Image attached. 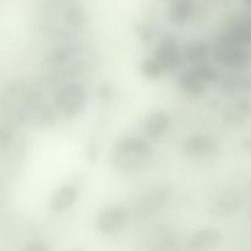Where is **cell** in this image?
Returning a JSON list of instances; mask_svg holds the SVG:
<instances>
[{"instance_id":"obj_15","label":"cell","mask_w":251,"mask_h":251,"mask_svg":"<svg viewBox=\"0 0 251 251\" xmlns=\"http://www.w3.org/2000/svg\"><path fill=\"white\" fill-rule=\"evenodd\" d=\"M171 118L163 110H156L145 117L142 122V131L150 140H159L168 131Z\"/></svg>"},{"instance_id":"obj_18","label":"cell","mask_w":251,"mask_h":251,"mask_svg":"<svg viewBox=\"0 0 251 251\" xmlns=\"http://www.w3.org/2000/svg\"><path fill=\"white\" fill-rule=\"evenodd\" d=\"M210 55H212V48L205 42H191L183 49L184 60L190 63L191 65L207 63Z\"/></svg>"},{"instance_id":"obj_11","label":"cell","mask_w":251,"mask_h":251,"mask_svg":"<svg viewBox=\"0 0 251 251\" xmlns=\"http://www.w3.org/2000/svg\"><path fill=\"white\" fill-rule=\"evenodd\" d=\"M153 58L163 66L164 71H174L184 60L183 50L179 48L176 39L171 36H164L158 42Z\"/></svg>"},{"instance_id":"obj_5","label":"cell","mask_w":251,"mask_h":251,"mask_svg":"<svg viewBox=\"0 0 251 251\" xmlns=\"http://www.w3.org/2000/svg\"><path fill=\"white\" fill-rule=\"evenodd\" d=\"M220 81V74L211 64L193 65L179 75L178 83L186 96L199 97L207 91L208 86Z\"/></svg>"},{"instance_id":"obj_23","label":"cell","mask_w":251,"mask_h":251,"mask_svg":"<svg viewBox=\"0 0 251 251\" xmlns=\"http://www.w3.org/2000/svg\"><path fill=\"white\" fill-rule=\"evenodd\" d=\"M245 194H251V181L250 183H248V185L245 186Z\"/></svg>"},{"instance_id":"obj_4","label":"cell","mask_w":251,"mask_h":251,"mask_svg":"<svg viewBox=\"0 0 251 251\" xmlns=\"http://www.w3.org/2000/svg\"><path fill=\"white\" fill-rule=\"evenodd\" d=\"M53 103L56 110L64 117H78L87 107V92L81 83L74 81L64 82L55 88Z\"/></svg>"},{"instance_id":"obj_10","label":"cell","mask_w":251,"mask_h":251,"mask_svg":"<svg viewBox=\"0 0 251 251\" xmlns=\"http://www.w3.org/2000/svg\"><path fill=\"white\" fill-rule=\"evenodd\" d=\"M129 220V211L120 205L108 206L100 211L96 217V228L102 234L117 233L126 225Z\"/></svg>"},{"instance_id":"obj_22","label":"cell","mask_w":251,"mask_h":251,"mask_svg":"<svg viewBox=\"0 0 251 251\" xmlns=\"http://www.w3.org/2000/svg\"><path fill=\"white\" fill-rule=\"evenodd\" d=\"M100 96L102 98H109L113 96V88L109 85H103L100 87Z\"/></svg>"},{"instance_id":"obj_6","label":"cell","mask_w":251,"mask_h":251,"mask_svg":"<svg viewBox=\"0 0 251 251\" xmlns=\"http://www.w3.org/2000/svg\"><path fill=\"white\" fill-rule=\"evenodd\" d=\"M212 58L217 65L230 70H243L251 64V50L220 37L212 48Z\"/></svg>"},{"instance_id":"obj_20","label":"cell","mask_w":251,"mask_h":251,"mask_svg":"<svg viewBox=\"0 0 251 251\" xmlns=\"http://www.w3.org/2000/svg\"><path fill=\"white\" fill-rule=\"evenodd\" d=\"M140 73H141V75L144 77L149 78V80H157L166 71H164L163 66L156 59L149 58L141 61V64H140Z\"/></svg>"},{"instance_id":"obj_21","label":"cell","mask_w":251,"mask_h":251,"mask_svg":"<svg viewBox=\"0 0 251 251\" xmlns=\"http://www.w3.org/2000/svg\"><path fill=\"white\" fill-rule=\"evenodd\" d=\"M21 251H50V250H49V248L47 247V244H44L43 242L34 240V242H31L28 243V244L25 245Z\"/></svg>"},{"instance_id":"obj_1","label":"cell","mask_w":251,"mask_h":251,"mask_svg":"<svg viewBox=\"0 0 251 251\" xmlns=\"http://www.w3.org/2000/svg\"><path fill=\"white\" fill-rule=\"evenodd\" d=\"M1 105L10 119L21 124L48 126L55 117L41 88L25 82L10 83L2 93Z\"/></svg>"},{"instance_id":"obj_12","label":"cell","mask_w":251,"mask_h":251,"mask_svg":"<svg viewBox=\"0 0 251 251\" xmlns=\"http://www.w3.org/2000/svg\"><path fill=\"white\" fill-rule=\"evenodd\" d=\"M183 152L190 158H207L217 153L218 142L210 135L194 134L183 141Z\"/></svg>"},{"instance_id":"obj_14","label":"cell","mask_w":251,"mask_h":251,"mask_svg":"<svg viewBox=\"0 0 251 251\" xmlns=\"http://www.w3.org/2000/svg\"><path fill=\"white\" fill-rule=\"evenodd\" d=\"M251 114V102L248 98H237L223 108L222 122L228 126H239Z\"/></svg>"},{"instance_id":"obj_9","label":"cell","mask_w":251,"mask_h":251,"mask_svg":"<svg viewBox=\"0 0 251 251\" xmlns=\"http://www.w3.org/2000/svg\"><path fill=\"white\" fill-rule=\"evenodd\" d=\"M144 251H188L180 238L171 228L159 226L147 235Z\"/></svg>"},{"instance_id":"obj_2","label":"cell","mask_w":251,"mask_h":251,"mask_svg":"<svg viewBox=\"0 0 251 251\" xmlns=\"http://www.w3.org/2000/svg\"><path fill=\"white\" fill-rule=\"evenodd\" d=\"M91 66L92 58L86 47L71 43L56 47L43 61L44 70L51 78L64 81L81 77L88 73Z\"/></svg>"},{"instance_id":"obj_16","label":"cell","mask_w":251,"mask_h":251,"mask_svg":"<svg viewBox=\"0 0 251 251\" xmlns=\"http://www.w3.org/2000/svg\"><path fill=\"white\" fill-rule=\"evenodd\" d=\"M78 198L77 189L73 184H64L55 190L49 201V208L54 213H63L70 210Z\"/></svg>"},{"instance_id":"obj_13","label":"cell","mask_w":251,"mask_h":251,"mask_svg":"<svg viewBox=\"0 0 251 251\" xmlns=\"http://www.w3.org/2000/svg\"><path fill=\"white\" fill-rule=\"evenodd\" d=\"M223 240L222 232L216 228H201L189 238L188 251H215Z\"/></svg>"},{"instance_id":"obj_17","label":"cell","mask_w":251,"mask_h":251,"mask_svg":"<svg viewBox=\"0 0 251 251\" xmlns=\"http://www.w3.org/2000/svg\"><path fill=\"white\" fill-rule=\"evenodd\" d=\"M221 91L228 96H242L251 92V75L234 74L223 78L221 82Z\"/></svg>"},{"instance_id":"obj_25","label":"cell","mask_w":251,"mask_h":251,"mask_svg":"<svg viewBox=\"0 0 251 251\" xmlns=\"http://www.w3.org/2000/svg\"><path fill=\"white\" fill-rule=\"evenodd\" d=\"M71 251H82V249H80V248H77V249H74V250H71Z\"/></svg>"},{"instance_id":"obj_19","label":"cell","mask_w":251,"mask_h":251,"mask_svg":"<svg viewBox=\"0 0 251 251\" xmlns=\"http://www.w3.org/2000/svg\"><path fill=\"white\" fill-rule=\"evenodd\" d=\"M221 38L237 46L245 47L251 44V17L238 22L230 32L223 34Z\"/></svg>"},{"instance_id":"obj_24","label":"cell","mask_w":251,"mask_h":251,"mask_svg":"<svg viewBox=\"0 0 251 251\" xmlns=\"http://www.w3.org/2000/svg\"><path fill=\"white\" fill-rule=\"evenodd\" d=\"M248 215H249V218H250V221H251V202H250V205H249V208H248Z\"/></svg>"},{"instance_id":"obj_3","label":"cell","mask_w":251,"mask_h":251,"mask_svg":"<svg viewBox=\"0 0 251 251\" xmlns=\"http://www.w3.org/2000/svg\"><path fill=\"white\" fill-rule=\"evenodd\" d=\"M153 156L151 145L142 137L126 136L117 141L110 152L113 167L120 172H131L145 166Z\"/></svg>"},{"instance_id":"obj_8","label":"cell","mask_w":251,"mask_h":251,"mask_svg":"<svg viewBox=\"0 0 251 251\" xmlns=\"http://www.w3.org/2000/svg\"><path fill=\"white\" fill-rule=\"evenodd\" d=\"M245 191L234 188H228L221 191L211 202L208 212L211 216L218 218L230 217L243 207L245 202Z\"/></svg>"},{"instance_id":"obj_7","label":"cell","mask_w":251,"mask_h":251,"mask_svg":"<svg viewBox=\"0 0 251 251\" xmlns=\"http://www.w3.org/2000/svg\"><path fill=\"white\" fill-rule=\"evenodd\" d=\"M171 195L172 191L169 186H153L136 199L132 211L140 218L153 216L168 203Z\"/></svg>"}]
</instances>
